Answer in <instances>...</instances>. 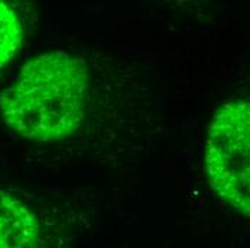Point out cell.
Segmentation results:
<instances>
[{"instance_id": "6da1fadb", "label": "cell", "mask_w": 250, "mask_h": 248, "mask_svg": "<svg viewBox=\"0 0 250 248\" xmlns=\"http://www.w3.org/2000/svg\"><path fill=\"white\" fill-rule=\"evenodd\" d=\"M89 74L85 60L63 50L30 59L0 94V114L12 131L35 142L71 136L86 112Z\"/></svg>"}, {"instance_id": "7a4b0ae2", "label": "cell", "mask_w": 250, "mask_h": 248, "mask_svg": "<svg viewBox=\"0 0 250 248\" xmlns=\"http://www.w3.org/2000/svg\"><path fill=\"white\" fill-rule=\"evenodd\" d=\"M204 172L213 192L250 218V99H230L214 112L206 135Z\"/></svg>"}, {"instance_id": "3957f363", "label": "cell", "mask_w": 250, "mask_h": 248, "mask_svg": "<svg viewBox=\"0 0 250 248\" xmlns=\"http://www.w3.org/2000/svg\"><path fill=\"white\" fill-rule=\"evenodd\" d=\"M41 225L22 201L0 190V248L36 247Z\"/></svg>"}, {"instance_id": "277c9868", "label": "cell", "mask_w": 250, "mask_h": 248, "mask_svg": "<svg viewBox=\"0 0 250 248\" xmlns=\"http://www.w3.org/2000/svg\"><path fill=\"white\" fill-rule=\"evenodd\" d=\"M25 36L22 15L13 0H0V69L21 49Z\"/></svg>"}, {"instance_id": "5b68a950", "label": "cell", "mask_w": 250, "mask_h": 248, "mask_svg": "<svg viewBox=\"0 0 250 248\" xmlns=\"http://www.w3.org/2000/svg\"><path fill=\"white\" fill-rule=\"evenodd\" d=\"M164 6L171 7V9H180V10H191V9H199L206 4H208L210 0H158Z\"/></svg>"}]
</instances>
